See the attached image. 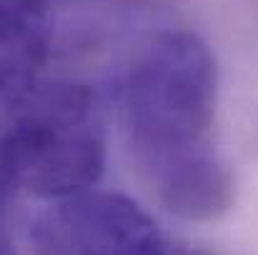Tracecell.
Instances as JSON below:
<instances>
[{
    "label": "cell",
    "instance_id": "cell-1",
    "mask_svg": "<svg viewBox=\"0 0 258 255\" xmlns=\"http://www.w3.org/2000/svg\"><path fill=\"white\" fill-rule=\"evenodd\" d=\"M216 103V58L188 30L156 35L123 78L133 160L158 203L183 220H216L233 203V173L211 143Z\"/></svg>",
    "mask_w": 258,
    "mask_h": 255
},
{
    "label": "cell",
    "instance_id": "cell-2",
    "mask_svg": "<svg viewBox=\"0 0 258 255\" xmlns=\"http://www.w3.org/2000/svg\"><path fill=\"white\" fill-rule=\"evenodd\" d=\"M105 168V123L81 83H30L8 98L0 178L8 190L55 200L93 188Z\"/></svg>",
    "mask_w": 258,
    "mask_h": 255
},
{
    "label": "cell",
    "instance_id": "cell-3",
    "mask_svg": "<svg viewBox=\"0 0 258 255\" xmlns=\"http://www.w3.org/2000/svg\"><path fill=\"white\" fill-rule=\"evenodd\" d=\"M38 255H163L158 223L131 198L81 190L55 198L30 223Z\"/></svg>",
    "mask_w": 258,
    "mask_h": 255
},
{
    "label": "cell",
    "instance_id": "cell-4",
    "mask_svg": "<svg viewBox=\"0 0 258 255\" xmlns=\"http://www.w3.org/2000/svg\"><path fill=\"white\" fill-rule=\"evenodd\" d=\"M50 50V5L43 0H0V95L35 83Z\"/></svg>",
    "mask_w": 258,
    "mask_h": 255
},
{
    "label": "cell",
    "instance_id": "cell-5",
    "mask_svg": "<svg viewBox=\"0 0 258 255\" xmlns=\"http://www.w3.org/2000/svg\"><path fill=\"white\" fill-rule=\"evenodd\" d=\"M0 255H18L13 250V245H10V240L5 238V233L0 230Z\"/></svg>",
    "mask_w": 258,
    "mask_h": 255
},
{
    "label": "cell",
    "instance_id": "cell-6",
    "mask_svg": "<svg viewBox=\"0 0 258 255\" xmlns=\"http://www.w3.org/2000/svg\"><path fill=\"white\" fill-rule=\"evenodd\" d=\"M163 255H208V253H201V250H173V253H168L166 250Z\"/></svg>",
    "mask_w": 258,
    "mask_h": 255
},
{
    "label": "cell",
    "instance_id": "cell-7",
    "mask_svg": "<svg viewBox=\"0 0 258 255\" xmlns=\"http://www.w3.org/2000/svg\"><path fill=\"white\" fill-rule=\"evenodd\" d=\"M5 193H8V188H5V183H3V178H0V200L5 198Z\"/></svg>",
    "mask_w": 258,
    "mask_h": 255
},
{
    "label": "cell",
    "instance_id": "cell-8",
    "mask_svg": "<svg viewBox=\"0 0 258 255\" xmlns=\"http://www.w3.org/2000/svg\"><path fill=\"white\" fill-rule=\"evenodd\" d=\"M43 3H48V5H50V3H58V0H43Z\"/></svg>",
    "mask_w": 258,
    "mask_h": 255
}]
</instances>
